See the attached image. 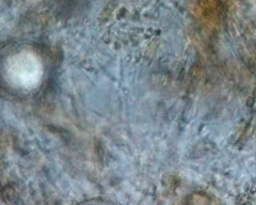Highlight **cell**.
<instances>
[{
  "instance_id": "1",
  "label": "cell",
  "mask_w": 256,
  "mask_h": 205,
  "mask_svg": "<svg viewBox=\"0 0 256 205\" xmlns=\"http://www.w3.org/2000/svg\"><path fill=\"white\" fill-rule=\"evenodd\" d=\"M6 76L10 84L22 89H32L40 84L44 74L40 57L30 50H21L8 58Z\"/></svg>"
}]
</instances>
